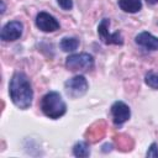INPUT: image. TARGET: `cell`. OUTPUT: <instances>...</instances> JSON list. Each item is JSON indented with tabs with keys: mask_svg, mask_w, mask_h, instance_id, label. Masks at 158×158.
<instances>
[{
	"mask_svg": "<svg viewBox=\"0 0 158 158\" xmlns=\"http://www.w3.org/2000/svg\"><path fill=\"white\" fill-rule=\"evenodd\" d=\"M65 67L72 72H77V70L86 72V70H90L94 67V57L91 54H89V53L70 54L65 59Z\"/></svg>",
	"mask_w": 158,
	"mask_h": 158,
	"instance_id": "3",
	"label": "cell"
},
{
	"mask_svg": "<svg viewBox=\"0 0 158 158\" xmlns=\"http://www.w3.org/2000/svg\"><path fill=\"white\" fill-rule=\"evenodd\" d=\"M88 88H89V84L84 75H75V77L68 79L64 84L65 93L72 99H78L80 96L85 95L88 91Z\"/></svg>",
	"mask_w": 158,
	"mask_h": 158,
	"instance_id": "4",
	"label": "cell"
},
{
	"mask_svg": "<svg viewBox=\"0 0 158 158\" xmlns=\"http://www.w3.org/2000/svg\"><path fill=\"white\" fill-rule=\"evenodd\" d=\"M135 42L147 51H157L158 49V37H156L152 33L146 32V31L139 32L135 37Z\"/></svg>",
	"mask_w": 158,
	"mask_h": 158,
	"instance_id": "9",
	"label": "cell"
},
{
	"mask_svg": "<svg viewBox=\"0 0 158 158\" xmlns=\"http://www.w3.org/2000/svg\"><path fill=\"white\" fill-rule=\"evenodd\" d=\"M41 110L47 117L57 120L67 112V105L59 93L49 91L41 100Z\"/></svg>",
	"mask_w": 158,
	"mask_h": 158,
	"instance_id": "2",
	"label": "cell"
},
{
	"mask_svg": "<svg viewBox=\"0 0 158 158\" xmlns=\"http://www.w3.org/2000/svg\"><path fill=\"white\" fill-rule=\"evenodd\" d=\"M57 2L65 11H69L73 7V0H57Z\"/></svg>",
	"mask_w": 158,
	"mask_h": 158,
	"instance_id": "14",
	"label": "cell"
},
{
	"mask_svg": "<svg viewBox=\"0 0 158 158\" xmlns=\"http://www.w3.org/2000/svg\"><path fill=\"white\" fill-rule=\"evenodd\" d=\"M73 154L75 157H79V158H85V157H89L90 154V148H89V144L86 142H77L73 147Z\"/></svg>",
	"mask_w": 158,
	"mask_h": 158,
	"instance_id": "12",
	"label": "cell"
},
{
	"mask_svg": "<svg viewBox=\"0 0 158 158\" xmlns=\"http://www.w3.org/2000/svg\"><path fill=\"white\" fill-rule=\"evenodd\" d=\"M146 1H147V4H149V5H154V4L158 2V0H146Z\"/></svg>",
	"mask_w": 158,
	"mask_h": 158,
	"instance_id": "16",
	"label": "cell"
},
{
	"mask_svg": "<svg viewBox=\"0 0 158 158\" xmlns=\"http://www.w3.org/2000/svg\"><path fill=\"white\" fill-rule=\"evenodd\" d=\"M111 115L114 123L116 126H121L130 118L131 110L123 101H115L111 106Z\"/></svg>",
	"mask_w": 158,
	"mask_h": 158,
	"instance_id": "8",
	"label": "cell"
},
{
	"mask_svg": "<svg viewBox=\"0 0 158 158\" xmlns=\"http://www.w3.org/2000/svg\"><path fill=\"white\" fill-rule=\"evenodd\" d=\"M36 26L43 32H54L59 30L58 20L48 12L41 11L36 16Z\"/></svg>",
	"mask_w": 158,
	"mask_h": 158,
	"instance_id": "7",
	"label": "cell"
},
{
	"mask_svg": "<svg viewBox=\"0 0 158 158\" xmlns=\"http://www.w3.org/2000/svg\"><path fill=\"white\" fill-rule=\"evenodd\" d=\"M109 27H110V20L102 19L98 26V35H99L100 40L105 44H120L121 46L123 43V37H122L121 32L117 31L115 33H110Z\"/></svg>",
	"mask_w": 158,
	"mask_h": 158,
	"instance_id": "5",
	"label": "cell"
},
{
	"mask_svg": "<svg viewBox=\"0 0 158 158\" xmlns=\"http://www.w3.org/2000/svg\"><path fill=\"white\" fill-rule=\"evenodd\" d=\"M146 156H147V157H158V146H157L156 142H153V143L149 146V148H148Z\"/></svg>",
	"mask_w": 158,
	"mask_h": 158,
	"instance_id": "15",
	"label": "cell"
},
{
	"mask_svg": "<svg viewBox=\"0 0 158 158\" xmlns=\"http://www.w3.org/2000/svg\"><path fill=\"white\" fill-rule=\"evenodd\" d=\"M22 32H23V25L20 21H10L2 27L0 38L4 42H12L19 40L22 36Z\"/></svg>",
	"mask_w": 158,
	"mask_h": 158,
	"instance_id": "6",
	"label": "cell"
},
{
	"mask_svg": "<svg viewBox=\"0 0 158 158\" xmlns=\"http://www.w3.org/2000/svg\"><path fill=\"white\" fill-rule=\"evenodd\" d=\"M144 81L146 84L152 88V89H158V73L154 72H148L144 77Z\"/></svg>",
	"mask_w": 158,
	"mask_h": 158,
	"instance_id": "13",
	"label": "cell"
},
{
	"mask_svg": "<svg viewBox=\"0 0 158 158\" xmlns=\"http://www.w3.org/2000/svg\"><path fill=\"white\" fill-rule=\"evenodd\" d=\"M118 6L123 12L135 14L138 12L142 9V1L141 0H118Z\"/></svg>",
	"mask_w": 158,
	"mask_h": 158,
	"instance_id": "10",
	"label": "cell"
},
{
	"mask_svg": "<svg viewBox=\"0 0 158 158\" xmlns=\"http://www.w3.org/2000/svg\"><path fill=\"white\" fill-rule=\"evenodd\" d=\"M59 47L63 52H74L79 47V40L75 37H63Z\"/></svg>",
	"mask_w": 158,
	"mask_h": 158,
	"instance_id": "11",
	"label": "cell"
},
{
	"mask_svg": "<svg viewBox=\"0 0 158 158\" xmlns=\"http://www.w3.org/2000/svg\"><path fill=\"white\" fill-rule=\"evenodd\" d=\"M9 94L14 105L21 110H26L31 106L33 99L32 85L27 75L22 72H16L9 83Z\"/></svg>",
	"mask_w": 158,
	"mask_h": 158,
	"instance_id": "1",
	"label": "cell"
},
{
	"mask_svg": "<svg viewBox=\"0 0 158 158\" xmlns=\"http://www.w3.org/2000/svg\"><path fill=\"white\" fill-rule=\"evenodd\" d=\"M5 11V5H4V1H1V14H4Z\"/></svg>",
	"mask_w": 158,
	"mask_h": 158,
	"instance_id": "17",
	"label": "cell"
}]
</instances>
